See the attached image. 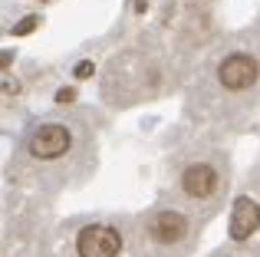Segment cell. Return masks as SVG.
I'll list each match as a JSON object with an SVG mask.
<instances>
[{
    "label": "cell",
    "instance_id": "cell-5",
    "mask_svg": "<svg viewBox=\"0 0 260 257\" xmlns=\"http://www.w3.org/2000/svg\"><path fill=\"white\" fill-rule=\"evenodd\" d=\"M181 188L191 195V198H208L217 188V172L211 165H191L188 172L181 175Z\"/></svg>",
    "mask_w": 260,
    "mask_h": 257
},
{
    "label": "cell",
    "instance_id": "cell-7",
    "mask_svg": "<svg viewBox=\"0 0 260 257\" xmlns=\"http://www.w3.org/2000/svg\"><path fill=\"white\" fill-rule=\"evenodd\" d=\"M30 30H37V17H26V20H20V23L13 26L17 37H23V33H30Z\"/></svg>",
    "mask_w": 260,
    "mask_h": 257
},
{
    "label": "cell",
    "instance_id": "cell-6",
    "mask_svg": "<svg viewBox=\"0 0 260 257\" xmlns=\"http://www.w3.org/2000/svg\"><path fill=\"white\" fill-rule=\"evenodd\" d=\"M148 231H152L155 241H165V244H172V241L184 238V231H188V221H184L178 211H165V214H155V218H152Z\"/></svg>",
    "mask_w": 260,
    "mask_h": 257
},
{
    "label": "cell",
    "instance_id": "cell-2",
    "mask_svg": "<svg viewBox=\"0 0 260 257\" xmlns=\"http://www.w3.org/2000/svg\"><path fill=\"white\" fill-rule=\"evenodd\" d=\"M217 76H221V83L228 86V89H244V86H250L257 79V59L244 56V53H231L221 63Z\"/></svg>",
    "mask_w": 260,
    "mask_h": 257
},
{
    "label": "cell",
    "instance_id": "cell-9",
    "mask_svg": "<svg viewBox=\"0 0 260 257\" xmlns=\"http://www.w3.org/2000/svg\"><path fill=\"white\" fill-rule=\"evenodd\" d=\"M73 96H76L73 89H63V92H56V99H63V103H73Z\"/></svg>",
    "mask_w": 260,
    "mask_h": 257
},
{
    "label": "cell",
    "instance_id": "cell-1",
    "mask_svg": "<svg viewBox=\"0 0 260 257\" xmlns=\"http://www.w3.org/2000/svg\"><path fill=\"white\" fill-rule=\"evenodd\" d=\"M76 251L79 257H115L122 251V238L109 224H89L86 231H79Z\"/></svg>",
    "mask_w": 260,
    "mask_h": 257
},
{
    "label": "cell",
    "instance_id": "cell-4",
    "mask_svg": "<svg viewBox=\"0 0 260 257\" xmlns=\"http://www.w3.org/2000/svg\"><path fill=\"white\" fill-rule=\"evenodd\" d=\"M257 224H260V208L250 198H237L234 211H231V238L234 241L250 238L257 231Z\"/></svg>",
    "mask_w": 260,
    "mask_h": 257
},
{
    "label": "cell",
    "instance_id": "cell-3",
    "mask_svg": "<svg viewBox=\"0 0 260 257\" xmlns=\"http://www.w3.org/2000/svg\"><path fill=\"white\" fill-rule=\"evenodd\" d=\"M66 148H70V132H66L63 125H43V128H37L33 139H30L33 158H56Z\"/></svg>",
    "mask_w": 260,
    "mask_h": 257
},
{
    "label": "cell",
    "instance_id": "cell-8",
    "mask_svg": "<svg viewBox=\"0 0 260 257\" xmlns=\"http://www.w3.org/2000/svg\"><path fill=\"white\" fill-rule=\"evenodd\" d=\"M76 76L79 79H89V76H92V63H79L76 66Z\"/></svg>",
    "mask_w": 260,
    "mask_h": 257
}]
</instances>
